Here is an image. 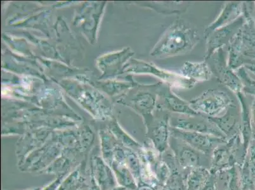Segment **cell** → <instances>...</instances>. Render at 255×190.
I'll list each match as a JSON object with an SVG mask.
<instances>
[{"mask_svg": "<svg viewBox=\"0 0 255 190\" xmlns=\"http://www.w3.org/2000/svg\"><path fill=\"white\" fill-rule=\"evenodd\" d=\"M200 40L196 29L182 20H176L167 28L150 52L152 56L164 58L187 54Z\"/></svg>", "mask_w": 255, "mask_h": 190, "instance_id": "6da1fadb", "label": "cell"}, {"mask_svg": "<svg viewBox=\"0 0 255 190\" xmlns=\"http://www.w3.org/2000/svg\"><path fill=\"white\" fill-rule=\"evenodd\" d=\"M192 110L208 117H217L234 105L231 95L223 90L210 89L189 101Z\"/></svg>", "mask_w": 255, "mask_h": 190, "instance_id": "7a4b0ae2", "label": "cell"}, {"mask_svg": "<svg viewBox=\"0 0 255 190\" xmlns=\"http://www.w3.org/2000/svg\"><path fill=\"white\" fill-rule=\"evenodd\" d=\"M171 127L185 131L196 132L211 134L217 137L227 139L217 125L206 115L176 114L170 116Z\"/></svg>", "mask_w": 255, "mask_h": 190, "instance_id": "3957f363", "label": "cell"}, {"mask_svg": "<svg viewBox=\"0 0 255 190\" xmlns=\"http://www.w3.org/2000/svg\"><path fill=\"white\" fill-rule=\"evenodd\" d=\"M169 147L175 155L178 165L182 168H206L210 165V155L195 149L179 138L170 135Z\"/></svg>", "mask_w": 255, "mask_h": 190, "instance_id": "277c9868", "label": "cell"}, {"mask_svg": "<svg viewBox=\"0 0 255 190\" xmlns=\"http://www.w3.org/2000/svg\"><path fill=\"white\" fill-rule=\"evenodd\" d=\"M171 113L156 110L154 116L148 123L147 134L155 150L159 153L167 151L170 138Z\"/></svg>", "mask_w": 255, "mask_h": 190, "instance_id": "5b68a950", "label": "cell"}, {"mask_svg": "<svg viewBox=\"0 0 255 190\" xmlns=\"http://www.w3.org/2000/svg\"><path fill=\"white\" fill-rule=\"evenodd\" d=\"M171 86L168 83L160 82L157 89L156 110L165 111L175 114L195 115L199 114L192 109L189 103L178 97L172 92Z\"/></svg>", "mask_w": 255, "mask_h": 190, "instance_id": "8992f818", "label": "cell"}, {"mask_svg": "<svg viewBox=\"0 0 255 190\" xmlns=\"http://www.w3.org/2000/svg\"><path fill=\"white\" fill-rule=\"evenodd\" d=\"M170 135L180 139L203 154L210 155L220 145L226 143L227 139L211 134L180 130L170 127Z\"/></svg>", "mask_w": 255, "mask_h": 190, "instance_id": "52a82bcc", "label": "cell"}, {"mask_svg": "<svg viewBox=\"0 0 255 190\" xmlns=\"http://www.w3.org/2000/svg\"><path fill=\"white\" fill-rule=\"evenodd\" d=\"M214 53L215 58L212 59L211 66L212 73H214L219 82L226 85L232 91L236 94L241 92L242 84L240 79L236 75L229 65L226 63L223 48H220Z\"/></svg>", "mask_w": 255, "mask_h": 190, "instance_id": "ba28073f", "label": "cell"}, {"mask_svg": "<svg viewBox=\"0 0 255 190\" xmlns=\"http://www.w3.org/2000/svg\"><path fill=\"white\" fill-rule=\"evenodd\" d=\"M90 176L101 190H111L118 186L113 169L99 155L90 158Z\"/></svg>", "mask_w": 255, "mask_h": 190, "instance_id": "9c48e42d", "label": "cell"}, {"mask_svg": "<svg viewBox=\"0 0 255 190\" xmlns=\"http://www.w3.org/2000/svg\"><path fill=\"white\" fill-rule=\"evenodd\" d=\"M135 69L139 73L151 74L163 81V83H168L171 86L175 85V87L190 89L196 85V82L183 77L180 74L164 70L154 64L140 62L136 64Z\"/></svg>", "mask_w": 255, "mask_h": 190, "instance_id": "30bf717a", "label": "cell"}, {"mask_svg": "<svg viewBox=\"0 0 255 190\" xmlns=\"http://www.w3.org/2000/svg\"><path fill=\"white\" fill-rule=\"evenodd\" d=\"M241 20L238 18L231 24L226 25L213 32L209 36L206 38V52L205 55V61L209 60L215 52L222 46L230 43L235 37L238 29L241 25Z\"/></svg>", "mask_w": 255, "mask_h": 190, "instance_id": "8fae6325", "label": "cell"}, {"mask_svg": "<svg viewBox=\"0 0 255 190\" xmlns=\"http://www.w3.org/2000/svg\"><path fill=\"white\" fill-rule=\"evenodd\" d=\"M241 12L240 3L236 2L227 3L217 19L206 28L205 32V39L207 38L213 32L235 21L240 15Z\"/></svg>", "mask_w": 255, "mask_h": 190, "instance_id": "7c38bea8", "label": "cell"}, {"mask_svg": "<svg viewBox=\"0 0 255 190\" xmlns=\"http://www.w3.org/2000/svg\"><path fill=\"white\" fill-rule=\"evenodd\" d=\"M179 73L181 76L196 82H203L210 80L212 71L207 61L201 62H186L183 65Z\"/></svg>", "mask_w": 255, "mask_h": 190, "instance_id": "4fadbf2b", "label": "cell"}, {"mask_svg": "<svg viewBox=\"0 0 255 190\" xmlns=\"http://www.w3.org/2000/svg\"><path fill=\"white\" fill-rule=\"evenodd\" d=\"M111 168L113 169L119 186L127 188L131 190H136L137 189V182L124 162L115 160L111 164Z\"/></svg>", "mask_w": 255, "mask_h": 190, "instance_id": "5bb4252c", "label": "cell"}, {"mask_svg": "<svg viewBox=\"0 0 255 190\" xmlns=\"http://www.w3.org/2000/svg\"><path fill=\"white\" fill-rule=\"evenodd\" d=\"M86 164H80L69 174L66 179H64L57 190H80L83 188L89 186L85 176L84 170Z\"/></svg>", "mask_w": 255, "mask_h": 190, "instance_id": "9a60e30c", "label": "cell"}, {"mask_svg": "<svg viewBox=\"0 0 255 190\" xmlns=\"http://www.w3.org/2000/svg\"><path fill=\"white\" fill-rule=\"evenodd\" d=\"M226 114L222 117H209L210 119L214 122L223 133L226 137L234 133L235 134V128L237 118H236L235 105H232L227 109Z\"/></svg>", "mask_w": 255, "mask_h": 190, "instance_id": "2e32d148", "label": "cell"}, {"mask_svg": "<svg viewBox=\"0 0 255 190\" xmlns=\"http://www.w3.org/2000/svg\"><path fill=\"white\" fill-rule=\"evenodd\" d=\"M210 179V171L207 168L201 167L192 169L188 176L187 190H203Z\"/></svg>", "mask_w": 255, "mask_h": 190, "instance_id": "e0dca14e", "label": "cell"}, {"mask_svg": "<svg viewBox=\"0 0 255 190\" xmlns=\"http://www.w3.org/2000/svg\"><path fill=\"white\" fill-rule=\"evenodd\" d=\"M66 175H61L57 176L56 179L51 183L50 184L46 186L42 190H57L58 188L59 187L60 185L61 184L62 181L64 180Z\"/></svg>", "mask_w": 255, "mask_h": 190, "instance_id": "ac0fdd59", "label": "cell"}, {"mask_svg": "<svg viewBox=\"0 0 255 190\" xmlns=\"http://www.w3.org/2000/svg\"><path fill=\"white\" fill-rule=\"evenodd\" d=\"M136 190H156L152 185L146 184V183L140 182L138 183L137 189Z\"/></svg>", "mask_w": 255, "mask_h": 190, "instance_id": "d6986e66", "label": "cell"}, {"mask_svg": "<svg viewBox=\"0 0 255 190\" xmlns=\"http://www.w3.org/2000/svg\"><path fill=\"white\" fill-rule=\"evenodd\" d=\"M89 188L88 190H101L99 187L97 186L96 183L93 180V178L90 176Z\"/></svg>", "mask_w": 255, "mask_h": 190, "instance_id": "ffe728a7", "label": "cell"}, {"mask_svg": "<svg viewBox=\"0 0 255 190\" xmlns=\"http://www.w3.org/2000/svg\"><path fill=\"white\" fill-rule=\"evenodd\" d=\"M111 190H131L127 189V188H125L124 187L117 186L115 188H113V189H111Z\"/></svg>", "mask_w": 255, "mask_h": 190, "instance_id": "44dd1931", "label": "cell"}, {"mask_svg": "<svg viewBox=\"0 0 255 190\" xmlns=\"http://www.w3.org/2000/svg\"><path fill=\"white\" fill-rule=\"evenodd\" d=\"M41 188H32V189L25 190H41Z\"/></svg>", "mask_w": 255, "mask_h": 190, "instance_id": "7402d4cb", "label": "cell"}]
</instances>
